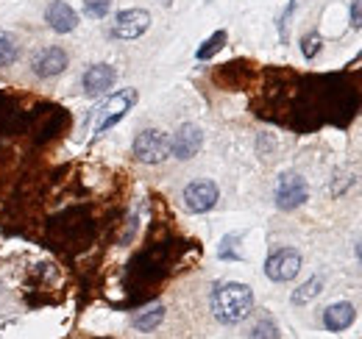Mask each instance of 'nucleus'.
<instances>
[{"label": "nucleus", "instance_id": "1", "mask_svg": "<svg viewBox=\"0 0 362 339\" xmlns=\"http://www.w3.org/2000/svg\"><path fill=\"white\" fill-rule=\"evenodd\" d=\"M209 303H212L215 320H221L223 326H237L254 311V292H251L248 284L228 281V284L215 287Z\"/></svg>", "mask_w": 362, "mask_h": 339}, {"label": "nucleus", "instance_id": "2", "mask_svg": "<svg viewBox=\"0 0 362 339\" xmlns=\"http://www.w3.org/2000/svg\"><path fill=\"white\" fill-rule=\"evenodd\" d=\"M170 156V139L159 128H145L134 139V159L142 165H162Z\"/></svg>", "mask_w": 362, "mask_h": 339}, {"label": "nucleus", "instance_id": "3", "mask_svg": "<svg viewBox=\"0 0 362 339\" xmlns=\"http://www.w3.org/2000/svg\"><path fill=\"white\" fill-rule=\"evenodd\" d=\"M136 103V89H123V92H115L95 114V133H106L109 128H115Z\"/></svg>", "mask_w": 362, "mask_h": 339}, {"label": "nucleus", "instance_id": "4", "mask_svg": "<svg viewBox=\"0 0 362 339\" xmlns=\"http://www.w3.org/2000/svg\"><path fill=\"white\" fill-rule=\"evenodd\" d=\"M273 198H276V206H279L281 212H293V209H298V206L307 203L310 186H307V181H304L298 172H281L279 181H276Z\"/></svg>", "mask_w": 362, "mask_h": 339}, {"label": "nucleus", "instance_id": "5", "mask_svg": "<svg viewBox=\"0 0 362 339\" xmlns=\"http://www.w3.org/2000/svg\"><path fill=\"white\" fill-rule=\"evenodd\" d=\"M181 201H184L187 212L206 214L218 206V201H221V189H218V184H215V181L201 178V181H192V184H187V186H184Z\"/></svg>", "mask_w": 362, "mask_h": 339}, {"label": "nucleus", "instance_id": "6", "mask_svg": "<svg viewBox=\"0 0 362 339\" xmlns=\"http://www.w3.org/2000/svg\"><path fill=\"white\" fill-rule=\"evenodd\" d=\"M151 28V14L145 8H123L115 23H112V37L115 40H123V42H132V40H139L145 31Z\"/></svg>", "mask_w": 362, "mask_h": 339}, {"label": "nucleus", "instance_id": "7", "mask_svg": "<svg viewBox=\"0 0 362 339\" xmlns=\"http://www.w3.org/2000/svg\"><path fill=\"white\" fill-rule=\"evenodd\" d=\"M298 270H301V254L296 248H281V251L271 254V258L265 261V275L276 284L293 281L298 275Z\"/></svg>", "mask_w": 362, "mask_h": 339}, {"label": "nucleus", "instance_id": "8", "mask_svg": "<svg viewBox=\"0 0 362 339\" xmlns=\"http://www.w3.org/2000/svg\"><path fill=\"white\" fill-rule=\"evenodd\" d=\"M201 145H204L201 128L192 126V123H184V126L173 133V139H170V156H176L179 162H187V159L198 156Z\"/></svg>", "mask_w": 362, "mask_h": 339}, {"label": "nucleus", "instance_id": "9", "mask_svg": "<svg viewBox=\"0 0 362 339\" xmlns=\"http://www.w3.org/2000/svg\"><path fill=\"white\" fill-rule=\"evenodd\" d=\"M115 81H117V70L112 64H92L81 78V86H84V95L98 97V95H106L115 86Z\"/></svg>", "mask_w": 362, "mask_h": 339}, {"label": "nucleus", "instance_id": "10", "mask_svg": "<svg viewBox=\"0 0 362 339\" xmlns=\"http://www.w3.org/2000/svg\"><path fill=\"white\" fill-rule=\"evenodd\" d=\"M45 23L56 34H70V31H76V25H78V14H76V8H73L70 3L53 0L45 8Z\"/></svg>", "mask_w": 362, "mask_h": 339}, {"label": "nucleus", "instance_id": "11", "mask_svg": "<svg viewBox=\"0 0 362 339\" xmlns=\"http://www.w3.org/2000/svg\"><path fill=\"white\" fill-rule=\"evenodd\" d=\"M67 67V53L62 47H45L37 59H34V73L40 78H53L59 73H64Z\"/></svg>", "mask_w": 362, "mask_h": 339}, {"label": "nucleus", "instance_id": "12", "mask_svg": "<svg viewBox=\"0 0 362 339\" xmlns=\"http://www.w3.org/2000/svg\"><path fill=\"white\" fill-rule=\"evenodd\" d=\"M354 317H357V309H354L351 303H346V300L332 303V306L323 311V328H326V331H346V328L354 323Z\"/></svg>", "mask_w": 362, "mask_h": 339}, {"label": "nucleus", "instance_id": "13", "mask_svg": "<svg viewBox=\"0 0 362 339\" xmlns=\"http://www.w3.org/2000/svg\"><path fill=\"white\" fill-rule=\"evenodd\" d=\"M162 320H165V306H151V309H145V311H139L134 314V320H132V326H134L136 331H153V328H159L162 326Z\"/></svg>", "mask_w": 362, "mask_h": 339}, {"label": "nucleus", "instance_id": "14", "mask_svg": "<svg viewBox=\"0 0 362 339\" xmlns=\"http://www.w3.org/2000/svg\"><path fill=\"white\" fill-rule=\"evenodd\" d=\"M320 292H323V278H320V275H313L307 284H301V287L293 292V303H296V306H304V303L315 300Z\"/></svg>", "mask_w": 362, "mask_h": 339}, {"label": "nucleus", "instance_id": "15", "mask_svg": "<svg viewBox=\"0 0 362 339\" xmlns=\"http://www.w3.org/2000/svg\"><path fill=\"white\" fill-rule=\"evenodd\" d=\"M226 40H228L226 31H215V34H212L206 42H204L201 47H198V50H195L198 61H206V59H212V56H215V53H218V50L226 44Z\"/></svg>", "mask_w": 362, "mask_h": 339}, {"label": "nucleus", "instance_id": "16", "mask_svg": "<svg viewBox=\"0 0 362 339\" xmlns=\"http://www.w3.org/2000/svg\"><path fill=\"white\" fill-rule=\"evenodd\" d=\"M20 56V47L17 42L8 37V34H0V67H11Z\"/></svg>", "mask_w": 362, "mask_h": 339}, {"label": "nucleus", "instance_id": "17", "mask_svg": "<svg viewBox=\"0 0 362 339\" xmlns=\"http://www.w3.org/2000/svg\"><path fill=\"white\" fill-rule=\"evenodd\" d=\"M248 339H279V326L265 317V320H259V323L251 328Z\"/></svg>", "mask_w": 362, "mask_h": 339}, {"label": "nucleus", "instance_id": "18", "mask_svg": "<svg viewBox=\"0 0 362 339\" xmlns=\"http://www.w3.org/2000/svg\"><path fill=\"white\" fill-rule=\"evenodd\" d=\"M320 47H323V40H320L317 31H310V34L301 40V53H304V59H315L317 53H320Z\"/></svg>", "mask_w": 362, "mask_h": 339}, {"label": "nucleus", "instance_id": "19", "mask_svg": "<svg viewBox=\"0 0 362 339\" xmlns=\"http://www.w3.org/2000/svg\"><path fill=\"white\" fill-rule=\"evenodd\" d=\"M112 8V0H84V11L92 20H103Z\"/></svg>", "mask_w": 362, "mask_h": 339}, {"label": "nucleus", "instance_id": "20", "mask_svg": "<svg viewBox=\"0 0 362 339\" xmlns=\"http://www.w3.org/2000/svg\"><path fill=\"white\" fill-rule=\"evenodd\" d=\"M351 28H362V0H351Z\"/></svg>", "mask_w": 362, "mask_h": 339}, {"label": "nucleus", "instance_id": "21", "mask_svg": "<svg viewBox=\"0 0 362 339\" xmlns=\"http://www.w3.org/2000/svg\"><path fill=\"white\" fill-rule=\"evenodd\" d=\"M221 258H243V254L231 251V237H226V239H223V245H221Z\"/></svg>", "mask_w": 362, "mask_h": 339}, {"label": "nucleus", "instance_id": "22", "mask_svg": "<svg viewBox=\"0 0 362 339\" xmlns=\"http://www.w3.org/2000/svg\"><path fill=\"white\" fill-rule=\"evenodd\" d=\"M357 256H360V261H362V242L357 245Z\"/></svg>", "mask_w": 362, "mask_h": 339}, {"label": "nucleus", "instance_id": "23", "mask_svg": "<svg viewBox=\"0 0 362 339\" xmlns=\"http://www.w3.org/2000/svg\"><path fill=\"white\" fill-rule=\"evenodd\" d=\"M162 3H170V0H162Z\"/></svg>", "mask_w": 362, "mask_h": 339}, {"label": "nucleus", "instance_id": "24", "mask_svg": "<svg viewBox=\"0 0 362 339\" xmlns=\"http://www.w3.org/2000/svg\"><path fill=\"white\" fill-rule=\"evenodd\" d=\"M0 290H3V284H0Z\"/></svg>", "mask_w": 362, "mask_h": 339}]
</instances>
